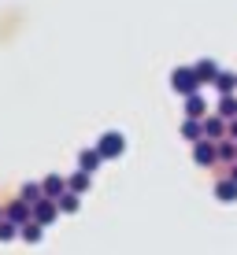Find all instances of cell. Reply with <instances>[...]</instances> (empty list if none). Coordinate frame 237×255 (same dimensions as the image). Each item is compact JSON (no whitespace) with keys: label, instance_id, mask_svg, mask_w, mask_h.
<instances>
[{"label":"cell","instance_id":"1","mask_svg":"<svg viewBox=\"0 0 237 255\" xmlns=\"http://www.w3.org/2000/svg\"><path fill=\"white\" fill-rule=\"evenodd\" d=\"M200 85H204V82L193 74V67H178V70L171 74V89L178 93V96H193V93H200Z\"/></svg>","mask_w":237,"mask_h":255},{"label":"cell","instance_id":"2","mask_svg":"<svg viewBox=\"0 0 237 255\" xmlns=\"http://www.w3.org/2000/svg\"><path fill=\"white\" fill-rule=\"evenodd\" d=\"M96 152H100V159H119L122 152H126V137L119 133V129H108V133H104L100 140H96Z\"/></svg>","mask_w":237,"mask_h":255},{"label":"cell","instance_id":"3","mask_svg":"<svg viewBox=\"0 0 237 255\" xmlns=\"http://www.w3.org/2000/svg\"><path fill=\"white\" fill-rule=\"evenodd\" d=\"M30 218H33L37 226H52V222L59 218V207H56V200H45V196H41L37 204H30Z\"/></svg>","mask_w":237,"mask_h":255},{"label":"cell","instance_id":"4","mask_svg":"<svg viewBox=\"0 0 237 255\" xmlns=\"http://www.w3.org/2000/svg\"><path fill=\"white\" fill-rule=\"evenodd\" d=\"M193 163L197 166H215V140H208V137L193 140Z\"/></svg>","mask_w":237,"mask_h":255},{"label":"cell","instance_id":"5","mask_svg":"<svg viewBox=\"0 0 237 255\" xmlns=\"http://www.w3.org/2000/svg\"><path fill=\"white\" fill-rule=\"evenodd\" d=\"M200 133H204L208 140H223L226 137V122L219 115H204V119H200Z\"/></svg>","mask_w":237,"mask_h":255},{"label":"cell","instance_id":"6","mask_svg":"<svg viewBox=\"0 0 237 255\" xmlns=\"http://www.w3.org/2000/svg\"><path fill=\"white\" fill-rule=\"evenodd\" d=\"M215 163H237V140L230 137H223V140H215Z\"/></svg>","mask_w":237,"mask_h":255},{"label":"cell","instance_id":"7","mask_svg":"<svg viewBox=\"0 0 237 255\" xmlns=\"http://www.w3.org/2000/svg\"><path fill=\"white\" fill-rule=\"evenodd\" d=\"M193 74H197L204 85H212V78L219 74V63H215L212 56H204V59H197V63H193Z\"/></svg>","mask_w":237,"mask_h":255},{"label":"cell","instance_id":"8","mask_svg":"<svg viewBox=\"0 0 237 255\" xmlns=\"http://www.w3.org/2000/svg\"><path fill=\"white\" fill-rule=\"evenodd\" d=\"M215 115L223 119V122L237 119V93H226V96H219V104H215Z\"/></svg>","mask_w":237,"mask_h":255},{"label":"cell","instance_id":"9","mask_svg":"<svg viewBox=\"0 0 237 255\" xmlns=\"http://www.w3.org/2000/svg\"><path fill=\"white\" fill-rule=\"evenodd\" d=\"M4 218L7 222H15V226H22V222H30V204H22V200H11L4 211Z\"/></svg>","mask_w":237,"mask_h":255},{"label":"cell","instance_id":"10","mask_svg":"<svg viewBox=\"0 0 237 255\" xmlns=\"http://www.w3.org/2000/svg\"><path fill=\"white\" fill-rule=\"evenodd\" d=\"M212 85L219 89V96H226V93L237 89V74H234V70H223V67H219V74L212 78Z\"/></svg>","mask_w":237,"mask_h":255},{"label":"cell","instance_id":"11","mask_svg":"<svg viewBox=\"0 0 237 255\" xmlns=\"http://www.w3.org/2000/svg\"><path fill=\"white\" fill-rule=\"evenodd\" d=\"M63 189H67V178H59V174H48V178L41 181V196L45 200H56Z\"/></svg>","mask_w":237,"mask_h":255},{"label":"cell","instance_id":"12","mask_svg":"<svg viewBox=\"0 0 237 255\" xmlns=\"http://www.w3.org/2000/svg\"><path fill=\"white\" fill-rule=\"evenodd\" d=\"M100 163H104V159H100V152H96V148H82V152H78V170L93 174Z\"/></svg>","mask_w":237,"mask_h":255},{"label":"cell","instance_id":"13","mask_svg":"<svg viewBox=\"0 0 237 255\" xmlns=\"http://www.w3.org/2000/svg\"><path fill=\"white\" fill-rule=\"evenodd\" d=\"M56 207L63 211V215H74V211L82 207V196H78V192H71V189H63V192L56 196Z\"/></svg>","mask_w":237,"mask_h":255},{"label":"cell","instance_id":"14","mask_svg":"<svg viewBox=\"0 0 237 255\" xmlns=\"http://www.w3.org/2000/svg\"><path fill=\"white\" fill-rule=\"evenodd\" d=\"M204 115H208V104H204V96H200V93L186 96V119H204Z\"/></svg>","mask_w":237,"mask_h":255},{"label":"cell","instance_id":"15","mask_svg":"<svg viewBox=\"0 0 237 255\" xmlns=\"http://www.w3.org/2000/svg\"><path fill=\"white\" fill-rule=\"evenodd\" d=\"M89 185H93V174H85V170H78V174H71V178H67V189L78 192V196H85V192H89Z\"/></svg>","mask_w":237,"mask_h":255},{"label":"cell","instance_id":"16","mask_svg":"<svg viewBox=\"0 0 237 255\" xmlns=\"http://www.w3.org/2000/svg\"><path fill=\"white\" fill-rule=\"evenodd\" d=\"M41 237H45V226H37L33 218H30V222H22V226H19V241H26V244H37Z\"/></svg>","mask_w":237,"mask_h":255},{"label":"cell","instance_id":"17","mask_svg":"<svg viewBox=\"0 0 237 255\" xmlns=\"http://www.w3.org/2000/svg\"><path fill=\"white\" fill-rule=\"evenodd\" d=\"M215 200H223V204H237V181L223 178V181L215 185Z\"/></svg>","mask_w":237,"mask_h":255},{"label":"cell","instance_id":"18","mask_svg":"<svg viewBox=\"0 0 237 255\" xmlns=\"http://www.w3.org/2000/svg\"><path fill=\"white\" fill-rule=\"evenodd\" d=\"M19 200H22V204H37V200H41V181H26Z\"/></svg>","mask_w":237,"mask_h":255},{"label":"cell","instance_id":"19","mask_svg":"<svg viewBox=\"0 0 237 255\" xmlns=\"http://www.w3.org/2000/svg\"><path fill=\"white\" fill-rule=\"evenodd\" d=\"M182 137H186V140H200V137H204V133H200V119H186V122H182Z\"/></svg>","mask_w":237,"mask_h":255},{"label":"cell","instance_id":"20","mask_svg":"<svg viewBox=\"0 0 237 255\" xmlns=\"http://www.w3.org/2000/svg\"><path fill=\"white\" fill-rule=\"evenodd\" d=\"M19 237V226L7 222V218H0V241H15Z\"/></svg>","mask_w":237,"mask_h":255},{"label":"cell","instance_id":"21","mask_svg":"<svg viewBox=\"0 0 237 255\" xmlns=\"http://www.w3.org/2000/svg\"><path fill=\"white\" fill-rule=\"evenodd\" d=\"M226 137H230V140H237V119H230V122H226Z\"/></svg>","mask_w":237,"mask_h":255},{"label":"cell","instance_id":"22","mask_svg":"<svg viewBox=\"0 0 237 255\" xmlns=\"http://www.w3.org/2000/svg\"><path fill=\"white\" fill-rule=\"evenodd\" d=\"M230 181H237V163H230Z\"/></svg>","mask_w":237,"mask_h":255},{"label":"cell","instance_id":"23","mask_svg":"<svg viewBox=\"0 0 237 255\" xmlns=\"http://www.w3.org/2000/svg\"><path fill=\"white\" fill-rule=\"evenodd\" d=\"M0 218H4V207H0Z\"/></svg>","mask_w":237,"mask_h":255}]
</instances>
